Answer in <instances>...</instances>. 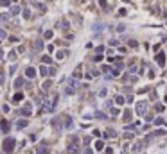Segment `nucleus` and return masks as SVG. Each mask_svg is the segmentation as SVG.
I'll return each mask as SVG.
<instances>
[{"label":"nucleus","mask_w":167,"mask_h":154,"mask_svg":"<svg viewBox=\"0 0 167 154\" xmlns=\"http://www.w3.org/2000/svg\"><path fill=\"white\" fill-rule=\"evenodd\" d=\"M7 34H5V30H0V38H5Z\"/></svg>","instance_id":"obj_24"},{"label":"nucleus","mask_w":167,"mask_h":154,"mask_svg":"<svg viewBox=\"0 0 167 154\" xmlns=\"http://www.w3.org/2000/svg\"><path fill=\"white\" fill-rule=\"evenodd\" d=\"M50 36H52V30H47V32H45V38H47V40H49Z\"/></svg>","instance_id":"obj_23"},{"label":"nucleus","mask_w":167,"mask_h":154,"mask_svg":"<svg viewBox=\"0 0 167 154\" xmlns=\"http://www.w3.org/2000/svg\"><path fill=\"white\" fill-rule=\"evenodd\" d=\"M99 4H101V7H104V9H106V7H108V2H106V0H101Z\"/></svg>","instance_id":"obj_17"},{"label":"nucleus","mask_w":167,"mask_h":154,"mask_svg":"<svg viewBox=\"0 0 167 154\" xmlns=\"http://www.w3.org/2000/svg\"><path fill=\"white\" fill-rule=\"evenodd\" d=\"M144 107H146V102H140V104H138V107H136V113L142 115V113H144Z\"/></svg>","instance_id":"obj_9"},{"label":"nucleus","mask_w":167,"mask_h":154,"mask_svg":"<svg viewBox=\"0 0 167 154\" xmlns=\"http://www.w3.org/2000/svg\"><path fill=\"white\" fill-rule=\"evenodd\" d=\"M31 113V107H22L20 109V115H29Z\"/></svg>","instance_id":"obj_12"},{"label":"nucleus","mask_w":167,"mask_h":154,"mask_svg":"<svg viewBox=\"0 0 167 154\" xmlns=\"http://www.w3.org/2000/svg\"><path fill=\"white\" fill-rule=\"evenodd\" d=\"M20 11H22V9H20V5H14L13 9H11V14H18Z\"/></svg>","instance_id":"obj_13"},{"label":"nucleus","mask_w":167,"mask_h":154,"mask_svg":"<svg viewBox=\"0 0 167 154\" xmlns=\"http://www.w3.org/2000/svg\"><path fill=\"white\" fill-rule=\"evenodd\" d=\"M106 136H115V131H113V129H108V131H106Z\"/></svg>","instance_id":"obj_16"},{"label":"nucleus","mask_w":167,"mask_h":154,"mask_svg":"<svg viewBox=\"0 0 167 154\" xmlns=\"http://www.w3.org/2000/svg\"><path fill=\"white\" fill-rule=\"evenodd\" d=\"M34 50H36V52H41V50H43V43H41V40H36V41H34Z\"/></svg>","instance_id":"obj_2"},{"label":"nucleus","mask_w":167,"mask_h":154,"mask_svg":"<svg viewBox=\"0 0 167 154\" xmlns=\"http://www.w3.org/2000/svg\"><path fill=\"white\" fill-rule=\"evenodd\" d=\"M33 5H36L40 11H47V5H45V4H41V2H33Z\"/></svg>","instance_id":"obj_7"},{"label":"nucleus","mask_w":167,"mask_h":154,"mask_svg":"<svg viewBox=\"0 0 167 154\" xmlns=\"http://www.w3.org/2000/svg\"><path fill=\"white\" fill-rule=\"evenodd\" d=\"M59 27H61L63 30H67V29H68V22H67V20H63L61 24H59Z\"/></svg>","instance_id":"obj_14"},{"label":"nucleus","mask_w":167,"mask_h":154,"mask_svg":"<svg viewBox=\"0 0 167 154\" xmlns=\"http://www.w3.org/2000/svg\"><path fill=\"white\" fill-rule=\"evenodd\" d=\"M0 22H2V24L9 22V14H0Z\"/></svg>","instance_id":"obj_11"},{"label":"nucleus","mask_w":167,"mask_h":154,"mask_svg":"<svg viewBox=\"0 0 167 154\" xmlns=\"http://www.w3.org/2000/svg\"><path fill=\"white\" fill-rule=\"evenodd\" d=\"M14 101H16V102L22 101V93H16V95H14Z\"/></svg>","instance_id":"obj_18"},{"label":"nucleus","mask_w":167,"mask_h":154,"mask_svg":"<svg viewBox=\"0 0 167 154\" xmlns=\"http://www.w3.org/2000/svg\"><path fill=\"white\" fill-rule=\"evenodd\" d=\"M155 124H156V126H160V124H164V120H162V118H156V120H155Z\"/></svg>","instance_id":"obj_19"},{"label":"nucleus","mask_w":167,"mask_h":154,"mask_svg":"<svg viewBox=\"0 0 167 154\" xmlns=\"http://www.w3.org/2000/svg\"><path fill=\"white\" fill-rule=\"evenodd\" d=\"M140 147H142V143H135V147H133V151H138Z\"/></svg>","instance_id":"obj_21"},{"label":"nucleus","mask_w":167,"mask_h":154,"mask_svg":"<svg viewBox=\"0 0 167 154\" xmlns=\"http://www.w3.org/2000/svg\"><path fill=\"white\" fill-rule=\"evenodd\" d=\"M25 126H27V120H18V122H16V127H18V129H24Z\"/></svg>","instance_id":"obj_8"},{"label":"nucleus","mask_w":167,"mask_h":154,"mask_svg":"<svg viewBox=\"0 0 167 154\" xmlns=\"http://www.w3.org/2000/svg\"><path fill=\"white\" fill-rule=\"evenodd\" d=\"M36 154H49V149L45 147V145H40V147H38V151H36Z\"/></svg>","instance_id":"obj_5"},{"label":"nucleus","mask_w":167,"mask_h":154,"mask_svg":"<svg viewBox=\"0 0 167 154\" xmlns=\"http://www.w3.org/2000/svg\"><path fill=\"white\" fill-rule=\"evenodd\" d=\"M24 16H25V18H31V13H29V11L25 9V11H24Z\"/></svg>","instance_id":"obj_22"},{"label":"nucleus","mask_w":167,"mask_h":154,"mask_svg":"<svg viewBox=\"0 0 167 154\" xmlns=\"http://www.w3.org/2000/svg\"><path fill=\"white\" fill-rule=\"evenodd\" d=\"M156 63L160 66H164V63H165V56H164V54H158V56H156Z\"/></svg>","instance_id":"obj_4"},{"label":"nucleus","mask_w":167,"mask_h":154,"mask_svg":"<svg viewBox=\"0 0 167 154\" xmlns=\"http://www.w3.org/2000/svg\"><path fill=\"white\" fill-rule=\"evenodd\" d=\"M0 129H2L4 133H7V131H9V124H7L5 120H2V122H0Z\"/></svg>","instance_id":"obj_6"},{"label":"nucleus","mask_w":167,"mask_h":154,"mask_svg":"<svg viewBox=\"0 0 167 154\" xmlns=\"http://www.w3.org/2000/svg\"><path fill=\"white\" fill-rule=\"evenodd\" d=\"M68 152H70V154H77V152H79L77 145H74V143L70 142V145H68Z\"/></svg>","instance_id":"obj_3"},{"label":"nucleus","mask_w":167,"mask_h":154,"mask_svg":"<svg viewBox=\"0 0 167 154\" xmlns=\"http://www.w3.org/2000/svg\"><path fill=\"white\" fill-rule=\"evenodd\" d=\"M22 84H24V79H16V81H14V86H16V88H20Z\"/></svg>","instance_id":"obj_15"},{"label":"nucleus","mask_w":167,"mask_h":154,"mask_svg":"<svg viewBox=\"0 0 167 154\" xmlns=\"http://www.w3.org/2000/svg\"><path fill=\"white\" fill-rule=\"evenodd\" d=\"M25 74H27V77H34V75H36V70H34V68H27Z\"/></svg>","instance_id":"obj_10"},{"label":"nucleus","mask_w":167,"mask_h":154,"mask_svg":"<svg viewBox=\"0 0 167 154\" xmlns=\"http://www.w3.org/2000/svg\"><path fill=\"white\" fill-rule=\"evenodd\" d=\"M85 154H92V149H85Z\"/></svg>","instance_id":"obj_25"},{"label":"nucleus","mask_w":167,"mask_h":154,"mask_svg":"<svg viewBox=\"0 0 167 154\" xmlns=\"http://www.w3.org/2000/svg\"><path fill=\"white\" fill-rule=\"evenodd\" d=\"M0 4H2V5H9V4H11V0H2Z\"/></svg>","instance_id":"obj_20"},{"label":"nucleus","mask_w":167,"mask_h":154,"mask_svg":"<svg viewBox=\"0 0 167 154\" xmlns=\"http://www.w3.org/2000/svg\"><path fill=\"white\" fill-rule=\"evenodd\" d=\"M14 143H16V142H14V138H5V140H4V151L5 152H11L13 147H14Z\"/></svg>","instance_id":"obj_1"}]
</instances>
